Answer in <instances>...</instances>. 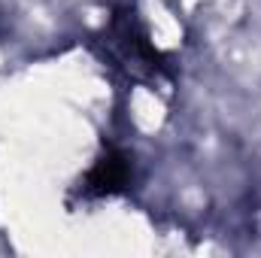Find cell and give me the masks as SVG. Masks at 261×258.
Returning a JSON list of instances; mask_svg holds the SVG:
<instances>
[{
    "instance_id": "cell-1",
    "label": "cell",
    "mask_w": 261,
    "mask_h": 258,
    "mask_svg": "<svg viewBox=\"0 0 261 258\" xmlns=\"http://www.w3.org/2000/svg\"><path fill=\"white\" fill-rule=\"evenodd\" d=\"M130 179V161L125 152H107L85 176V192L88 194H119L128 189Z\"/></svg>"
}]
</instances>
